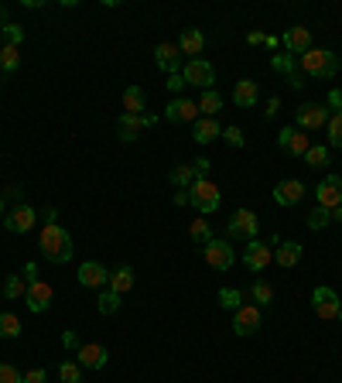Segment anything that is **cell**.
Masks as SVG:
<instances>
[{
  "label": "cell",
  "instance_id": "cell-24",
  "mask_svg": "<svg viewBox=\"0 0 342 383\" xmlns=\"http://www.w3.org/2000/svg\"><path fill=\"white\" fill-rule=\"evenodd\" d=\"M257 100H261V89H257L254 79H239L237 86H233V103L237 106H254Z\"/></svg>",
  "mask_w": 342,
  "mask_h": 383
},
{
  "label": "cell",
  "instance_id": "cell-43",
  "mask_svg": "<svg viewBox=\"0 0 342 383\" xmlns=\"http://www.w3.org/2000/svg\"><path fill=\"white\" fill-rule=\"evenodd\" d=\"M0 34H7V45H18V48H21V41H25V31H21V25H7Z\"/></svg>",
  "mask_w": 342,
  "mask_h": 383
},
{
  "label": "cell",
  "instance_id": "cell-42",
  "mask_svg": "<svg viewBox=\"0 0 342 383\" xmlns=\"http://www.w3.org/2000/svg\"><path fill=\"white\" fill-rule=\"evenodd\" d=\"M0 383H25V373H18L11 363H0Z\"/></svg>",
  "mask_w": 342,
  "mask_h": 383
},
{
  "label": "cell",
  "instance_id": "cell-2",
  "mask_svg": "<svg viewBox=\"0 0 342 383\" xmlns=\"http://www.w3.org/2000/svg\"><path fill=\"white\" fill-rule=\"evenodd\" d=\"M298 72L312 79H332L339 72V58L329 48H308L305 55H298Z\"/></svg>",
  "mask_w": 342,
  "mask_h": 383
},
{
  "label": "cell",
  "instance_id": "cell-49",
  "mask_svg": "<svg viewBox=\"0 0 342 383\" xmlns=\"http://www.w3.org/2000/svg\"><path fill=\"white\" fill-rule=\"evenodd\" d=\"M192 171H195V178H206V175H209V161H206V157L192 161Z\"/></svg>",
  "mask_w": 342,
  "mask_h": 383
},
{
  "label": "cell",
  "instance_id": "cell-39",
  "mask_svg": "<svg viewBox=\"0 0 342 383\" xmlns=\"http://www.w3.org/2000/svg\"><path fill=\"white\" fill-rule=\"evenodd\" d=\"M329 223H332V212H329V209L315 205V209L308 212V226H312V230H325Z\"/></svg>",
  "mask_w": 342,
  "mask_h": 383
},
{
  "label": "cell",
  "instance_id": "cell-12",
  "mask_svg": "<svg viewBox=\"0 0 342 383\" xmlns=\"http://www.w3.org/2000/svg\"><path fill=\"white\" fill-rule=\"evenodd\" d=\"M164 120H168V124H195V120H199V103L185 100V96H175V100L164 106Z\"/></svg>",
  "mask_w": 342,
  "mask_h": 383
},
{
  "label": "cell",
  "instance_id": "cell-18",
  "mask_svg": "<svg viewBox=\"0 0 342 383\" xmlns=\"http://www.w3.org/2000/svg\"><path fill=\"white\" fill-rule=\"evenodd\" d=\"M305 199V185L298 178H281L277 185H274V202L284 205V209H291V205H298Z\"/></svg>",
  "mask_w": 342,
  "mask_h": 383
},
{
  "label": "cell",
  "instance_id": "cell-8",
  "mask_svg": "<svg viewBox=\"0 0 342 383\" xmlns=\"http://www.w3.org/2000/svg\"><path fill=\"white\" fill-rule=\"evenodd\" d=\"M294 124L298 130H318L329 124V106H322V103H301L298 110H294Z\"/></svg>",
  "mask_w": 342,
  "mask_h": 383
},
{
  "label": "cell",
  "instance_id": "cell-26",
  "mask_svg": "<svg viewBox=\"0 0 342 383\" xmlns=\"http://www.w3.org/2000/svg\"><path fill=\"white\" fill-rule=\"evenodd\" d=\"M110 291H117V294H127L133 287V267L131 264H124V267H117V271H110V284H106Z\"/></svg>",
  "mask_w": 342,
  "mask_h": 383
},
{
  "label": "cell",
  "instance_id": "cell-7",
  "mask_svg": "<svg viewBox=\"0 0 342 383\" xmlns=\"http://www.w3.org/2000/svg\"><path fill=\"white\" fill-rule=\"evenodd\" d=\"M202 260L209 264L212 271H230V267L237 264V254H233V247H230L226 240H209V243L202 247Z\"/></svg>",
  "mask_w": 342,
  "mask_h": 383
},
{
  "label": "cell",
  "instance_id": "cell-6",
  "mask_svg": "<svg viewBox=\"0 0 342 383\" xmlns=\"http://www.w3.org/2000/svg\"><path fill=\"white\" fill-rule=\"evenodd\" d=\"M182 79L185 86H195V89H212V82H216V69H212L206 58H188L182 65Z\"/></svg>",
  "mask_w": 342,
  "mask_h": 383
},
{
  "label": "cell",
  "instance_id": "cell-56",
  "mask_svg": "<svg viewBox=\"0 0 342 383\" xmlns=\"http://www.w3.org/2000/svg\"><path fill=\"white\" fill-rule=\"evenodd\" d=\"M7 27V7H0V31Z\"/></svg>",
  "mask_w": 342,
  "mask_h": 383
},
{
  "label": "cell",
  "instance_id": "cell-35",
  "mask_svg": "<svg viewBox=\"0 0 342 383\" xmlns=\"http://www.w3.org/2000/svg\"><path fill=\"white\" fill-rule=\"evenodd\" d=\"M239 305H243V291H237V287H223L219 291V308L223 311H237Z\"/></svg>",
  "mask_w": 342,
  "mask_h": 383
},
{
  "label": "cell",
  "instance_id": "cell-21",
  "mask_svg": "<svg viewBox=\"0 0 342 383\" xmlns=\"http://www.w3.org/2000/svg\"><path fill=\"white\" fill-rule=\"evenodd\" d=\"M281 45L291 51V55H305V51L312 48V31L308 27H288L284 34H281Z\"/></svg>",
  "mask_w": 342,
  "mask_h": 383
},
{
  "label": "cell",
  "instance_id": "cell-34",
  "mask_svg": "<svg viewBox=\"0 0 342 383\" xmlns=\"http://www.w3.org/2000/svg\"><path fill=\"white\" fill-rule=\"evenodd\" d=\"M188 236L195 240V247H206L212 240V226L206 219H192V226H188Z\"/></svg>",
  "mask_w": 342,
  "mask_h": 383
},
{
  "label": "cell",
  "instance_id": "cell-50",
  "mask_svg": "<svg viewBox=\"0 0 342 383\" xmlns=\"http://www.w3.org/2000/svg\"><path fill=\"white\" fill-rule=\"evenodd\" d=\"M21 278H25L27 284H34V281H38V267H34L31 260H27V264H25V271H21Z\"/></svg>",
  "mask_w": 342,
  "mask_h": 383
},
{
  "label": "cell",
  "instance_id": "cell-55",
  "mask_svg": "<svg viewBox=\"0 0 342 383\" xmlns=\"http://www.w3.org/2000/svg\"><path fill=\"white\" fill-rule=\"evenodd\" d=\"M175 202H178V205H188V192H175Z\"/></svg>",
  "mask_w": 342,
  "mask_h": 383
},
{
  "label": "cell",
  "instance_id": "cell-4",
  "mask_svg": "<svg viewBox=\"0 0 342 383\" xmlns=\"http://www.w3.org/2000/svg\"><path fill=\"white\" fill-rule=\"evenodd\" d=\"M226 233H230L233 240H243V243H254V240H257V233H261V223H257V212H250V209H237V212L230 216V223H226Z\"/></svg>",
  "mask_w": 342,
  "mask_h": 383
},
{
  "label": "cell",
  "instance_id": "cell-30",
  "mask_svg": "<svg viewBox=\"0 0 342 383\" xmlns=\"http://www.w3.org/2000/svg\"><path fill=\"white\" fill-rule=\"evenodd\" d=\"M223 110V96L216 93V89H206L202 96H199V117H216Z\"/></svg>",
  "mask_w": 342,
  "mask_h": 383
},
{
  "label": "cell",
  "instance_id": "cell-46",
  "mask_svg": "<svg viewBox=\"0 0 342 383\" xmlns=\"http://www.w3.org/2000/svg\"><path fill=\"white\" fill-rule=\"evenodd\" d=\"M164 86H168V93H182V89H185L182 72H175V76H164Z\"/></svg>",
  "mask_w": 342,
  "mask_h": 383
},
{
  "label": "cell",
  "instance_id": "cell-47",
  "mask_svg": "<svg viewBox=\"0 0 342 383\" xmlns=\"http://www.w3.org/2000/svg\"><path fill=\"white\" fill-rule=\"evenodd\" d=\"M62 346H65V349H72V353H79V346H82V342H79V335H76L72 329H69V332L62 335Z\"/></svg>",
  "mask_w": 342,
  "mask_h": 383
},
{
  "label": "cell",
  "instance_id": "cell-13",
  "mask_svg": "<svg viewBox=\"0 0 342 383\" xmlns=\"http://www.w3.org/2000/svg\"><path fill=\"white\" fill-rule=\"evenodd\" d=\"M277 148L284 154H291V157H305L308 154V134L305 130H298V127H284L281 134H277Z\"/></svg>",
  "mask_w": 342,
  "mask_h": 383
},
{
  "label": "cell",
  "instance_id": "cell-44",
  "mask_svg": "<svg viewBox=\"0 0 342 383\" xmlns=\"http://www.w3.org/2000/svg\"><path fill=\"white\" fill-rule=\"evenodd\" d=\"M325 106H329V113H332V117H342V89H332V93H329V100H325Z\"/></svg>",
  "mask_w": 342,
  "mask_h": 383
},
{
  "label": "cell",
  "instance_id": "cell-52",
  "mask_svg": "<svg viewBox=\"0 0 342 383\" xmlns=\"http://www.w3.org/2000/svg\"><path fill=\"white\" fill-rule=\"evenodd\" d=\"M277 110H281V100H277V96H274V100L267 103V117H274V113H277Z\"/></svg>",
  "mask_w": 342,
  "mask_h": 383
},
{
  "label": "cell",
  "instance_id": "cell-23",
  "mask_svg": "<svg viewBox=\"0 0 342 383\" xmlns=\"http://www.w3.org/2000/svg\"><path fill=\"white\" fill-rule=\"evenodd\" d=\"M206 48V34L199 31V27H185L182 38H178V51L182 55H192V58H199Z\"/></svg>",
  "mask_w": 342,
  "mask_h": 383
},
{
  "label": "cell",
  "instance_id": "cell-20",
  "mask_svg": "<svg viewBox=\"0 0 342 383\" xmlns=\"http://www.w3.org/2000/svg\"><path fill=\"white\" fill-rule=\"evenodd\" d=\"M76 356H79L76 363H79L82 370H103L110 353H106V346H100V342H82Z\"/></svg>",
  "mask_w": 342,
  "mask_h": 383
},
{
  "label": "cell",
  "instance_id": "cell-11",
  "mask_svg": "<svg viewBox=\"0 0 342 383\" xmlns=\"http://www.w3.org/2000/svg\"><path fill=\"white\" fill-rule=\"evenodd\" d=\"M52 301H55V291H52V284L48 281H38L34 284H27V291H25V305L34 311V315H41V311H48L52 308Z\"/></svg>",
  "mask_w": 342,
  "mask_h": 383
},
{
  "label": "cell",
  "instance_id": "cell-36",
  "mask_svg": "<svg viewBox=\"0 0 342 383\" xmlns=\"http://www.w3.org/2000/svg\"><path fill=\"white\" fill-rule=\"evenodd\" d=\"M270 69L281 72V76H294V72H298V58H294V55H274V58H270Z\"/></svg>",
  "mask_w": 342,
  "mask_h": 383
},
{
  "label": "cell",
  "instance_id": "cell-16",
  "mask_svg": "<svg viewBox=\"0 0 342 383\" xmlns=\"http://www.w3.org/2000/svg\"><path fill=\"white\" fill-rule=\"evenodd\" d=\"M243 264H246L254 274H261V271H267V267L274 264V250H270L267 243H261V240H254V243H246V250H243Z\"/></svg>",
  "mask_w": 342,
  "mask_h": 383
},
{
  "label": "cell",
  "instance_id": "cell-1",
  "mask_svg": "<svg viewBox=\"0 0 342 383\" xmlns=\"http://www.w3.org/2000/svg\"><path fill=\"white\" fill-rule=\"evenodd\" d=\"M38 247H41V257L48 260V264H69L72 254H76V247H72V236L65 226H58V223H45L41 226V236H38Z\"/></svg>",
  "mask_w": 342,
  "mask_h": 383
},
{
  "label": "cell",
  "instance_id": "cell-22",
  "mask_svg": "<svg viewBox=\"0 0 342 383\" xmlns=\"http://www.w3.org/2000/svg\"><path fill=\"white\" fill-rule=\"evenodd\" d=\"M216 137H223L219 120H216V117H199V120H195V130H192V141H195V144H212Z\"/></svg>",
  "mask_w": 342,
  "mask_h": 383
},
{
  "label": "cell",
  "instance_id": "cell-3",
  "mask_svg": "<svg viewBox=\"0 0 342 383\" xmlns=\"http://www.w3.org/2000/svg\"><path fill=\"white\" fill-rule=\"evenodd\" d=\"M188 205H195L202 216L216 212V209H219V188H216V181H209V178L192 181V188H188Z\"/></svg>",
  "mask_w": 342,
  "mask_h": 383
},
{
  "label": "cell",
  "instance_id": "cell-25",
  "mask_svg": "<svg viewBox=\"0 0 342 383\" xmlns=\"http://www.w3.org/2000/svg\"><path fill=\"white\" fill-rule=\"evenodd\" d=\"M274 264H277V267H298V264H301V243H294V240L281 243V247L274 250Z\"/></svg>",
  "mask_w": 342,
  "mask_h": 383
},
{
  "label": "cell",
  "instance_id": "cell-9",
  "mask_svg": "<svg viewBox=\"0 0 342 383\" xmlns=\"http://www.w3.org/2000/svg\"><path fill=\"white\" fill-rule=\"evenodd\" d=\"M158 124V117H151V113H140V117H133V113H120V120H117V134H120V141H137L140 134L147 127H154Z\"/></svg>",
  "mask_w": 342,
  "mask_h": 383
},
{
  "label": "cell",
  "instance_id": "cell-45",
  "mask_svg": "<svg viewBox=\"0 0 342 383\" xmlns=\"http://www.w3.org/2000/svg\"><path fill=\"white\" fill-rule=\"evenodd\" d=\"M223 137H226V144H230V148H243V130H239V127H226V130H223Z\"/></svg>",
  "mask_w": 342,
  "mask_h": 383
},
{
  "label": "cell",
  "instance_id": "cell-10",
  "mask_svg": "<svg viewBox=\"0 0 342 383\" xmlns=\"http://www.w3.org/2000/svg\"><path fill=\"white\" fill-rule=\"evenodd\" d=\"M261 325H263V311L254 305V301H250V305H239L237 311H233V332L237 335L261 332Z\"/></svg>",
  "mask_w": 342,
  "mask_h": 383
},
{
  "label": "cell",
  "instance_id": "cell-32",
  "mask_svg": "<svg viewBox=\"0 0 342 383\" xmlns=\"http://www.w3.org/2000/svg\"><path fill=\"white\" fill-rule=\"evenodd\" d=\"M250 298H254V305H257V308H270V305H274V287H270L267 281H254Z\"/></svg>",
  "mask_w": 342,
  "mask_h": 383
},
{
  "label": "cell",
  "instance_id": "cell-54",
  "mask_svg": "<svg viewBox=\"0 0 342 383\" xmlns=\"http://www.w3.org/2000/svg\"><path fill=\"white\" fill-rule=\"evenodd\" d=\"M263 45H267V48H277V45H281V38H274V34H267V38H263Z\"/></svg>",
  "mask_w": 342,
  "mask_h": 383
},
{
  "label": "cell",
  "instance_id": "cell-41",
  "mask_svg": "<svg viewBox=\"0 0 342 383\" xmlns=\"http://www.w3.org/2000/svg\"><path fill=\"white\" fill-rule=\"evenodd\" d=\"M325 130H329V148H342V117H329Z\"/></svg>",
  "mask_w": 342,
  "mask_h": 383
},
{
  "label": "cell",
  "instance_id": "cell-29",
  "mask_svg": "<svg viewBox=\"0 0 342 383\" xmlns=\"http://www.w3.org/2000/svg\"><path fill=\"white\" fill-rule=\"evenodd\" d=\"M25 291H27V281L21 274H7V281H4V298L7 301H21Z\"/></svg>",
  "mask_w": 342,
  "mask_h": 383
},
{
  "label": "cell",
  "instance_id": "cell-40",
  "mask_svg": "<svg viewBox=\"0 0 342 383\" xmlns=\"http://www.w3.org/2000/svg\"><path fill=\"white\" fill-rule=\"evenodd\" d=\"M117 308H120V294L110 291V287H103V291H100V311H103V315H113Z\"/></svg>",
  "mask_w": 342,
  "mask_h": 383
},
{
  "label": "cell",
  "instance_id": "cell-17",
  "mask_svg": "<svg viewBox=\"0 0 342 383\" xmlns=\"http://www.w3.org/2000/svg\"><path fill=\"white\" fill-rule=\"evenodd\" d=\"M154 62H158V69L164 76L182 72V51H178V45H171V41H161L158 48H154Z\"/></svg>",
  "mask_w": 342,
  "mask_h": 383
},
{
  "label": "cell",
  "instance_id": "cell-14",
  "mask_svg": "<svg viewBox=\"0 0 342 383\" xmlns=\"http://www.w3.org/2000/svg\"><path fill=\"white\" fill-rule=\"evenodd\" d=\"M34 219H38V212H34V205L27 202H18L11 212H7V219H4V226L7 233H31L34 230Z\"/></svg>",
  "mask_w": 342,
  "mask_h": 383
},
{
  "label": "cell",
  "instance_id": "cell-33",
  "mask_svg": "<svg viewBox=\"0 0 342 383\" xmlns=\"http://www.w3.org/2000/svg\"><path fill=\"white\" fill-rule=\"evenodd\" d=\"M21 335V318L14 311H0V339H18Z\"/></svg>",
  "mask_w": 342,
  "mask_h": 383
},
{
  "label": "cell",
  "instance_id": "cell-37",
  "mask_svg": "<svg viewBox=\"0 0 342 383\" xmlns=\"http://www.w3.org/2000/svg\"><path fill=\"white\" fill-rule=\"evenodd\" d=\"M329 157H332V154H329V148H322V144H312L308 154H305L308 168H325V164H329Z\"/></svg>",
  "mask_w": 342,
  "mask_h": 383
},
{
  "label": "cell",
  "instance_id": "cell-28",
  "mask_svg": "<svg viewBox=\"0 0 342 383\" xmlns=\"http://www.w3.org/2000/svg\"><path fill=\"white\" fill-rule=\"evenodd\" d=\"M0 69H4V76L21 69V48L18 45H0Z\"/></svg>",
  "mask_w": 342,
  "mask_h": 383
},
{
  "label": "cell",
  "instance_id": "cell-5",
  "mask_svg": "<svg viewBox=\"0 0 342 383\" xmlns=\"http://www.w3.org/2000/svg\"><path fill=\"white\" fill-rule=\"evenodd\" d=\"M312 308H315V315L322 322H342V301L339 294L332 291V287H315V294H312Z\"/></svg>",
  "mask_w": 342,
  "mask_h": 383
},
{
  "label": "cell",
  "instance_id": "cell-51",
  "mask_svg": "<svg viewBox=\"0 0 342 383\" xmlns=\"http://www.w3.org/2000/svg\"><path fill=\"white\" fill-rule=\"evenodd\" d=\"M263 38H267L263 31H250V34H246V45H263Z\"/></svg>",
  "mask_w": 342,
  "mask_h": 383
},
{
  "label": "cell",
  "instance_id": "cell-48",
  "mask_svg": "<svg viewBox=\"0 0 342 383\" xmlns=\"http://www.w3.org/2000/svg\"><path fill=\"white\" fill-rule=\"evenodd\" d=\"M25 383H48V373L38 366V370H27L25 373Z\"/></svg>",
  "mask_w": 342,
  "mask_h": 383
},
{
  "label": "cell",
  "instance_id": "cell-15",
  "mask_svg": "<svg viewBox=\"0 0 342 383\" xmlns=\"http://www.w3.org/2000/svg\"><path fill=\"white\" fill-rule=\"evenodd\" d=\"M315 202L322 209H339L342 205V178L339 175H329V178H322V185L315 188Z\"/></svg>",
  "mask_w": 342,
  "mask_h": 383
},
{
  "label": "cell",
  "instance_id": "cell-31",
  "mask_svg": "<svg viewBox=\"0 0 342 383\" xmlns=\"http://www.w3.org/2000/svg\"><path fill=\"white\" fill-rule=\"evenodd\" d=\"M168 181H171L175 188L188 192V188H192V181H195V171H192V164H178V168H171V171H168Z\"/></svg>",
  "mask_w": 342,
  "mask_h": 383
},
{
  "label": "cell",
  "instance_id": "cell-27",
  "mask_svg": "<svg viewBox=\"0 0 342 383\" xmlns=\"http://www.w3.org/2000/svg\"><path fill=\"white\" fill-rule=\"evenodd\" d=\"M144 106H147V93H144L140 86H127V89H124V113L140 117V113H144Z\"/></svg>",
  "mask_w": 342,
  "mask_h": 383
},
{
  "label": "cell",
  "instance_id": "cell-19",
  "mask_svg": "<svg viewBox=\"0 0 342 383\" xmlns=\"http://www.w3.org/2000/svg\"><path fill=\"white\" fill-rule=\"evenodd\" d=\"M79 284L82 287H89V291H100L110 284V271H106L100 260H86L79 267Z\"/></svg>",
  "mask_w": 342,
  "mask_h": 383
},
{
  "label": "cell",
  "instance_id": "cell-38",
  "mask_svg": "<svg viewBox=\"0 0 342 383\" xmlns=\"http://www.w3.org/2000/svg\"><path fill=\"white\" fill-rule=\"evenodd\" d=\"M82 370L79 363H58V377H62V383H82Z\"/></svg>",
  "mask_w": 342,
  "mask_h": 383
},
{
  "label": "cell",
  "instance_id": "cell-59",
  "mask_svg": "<svg viewBox=\"0 0 342 383\" xmlns=\"http://www.w3.org/2000/svg\"><path fill=\"white\" fill-rule=\"evenodd\" d=\"M339 69H342V62H339Z\"/></svg>",
  "mask_w": 342,
  "mask_h": 383
},
{
  "label": "cell",
  "instance_id": "cell-53",
  "mask_svg": "<svg viewBox=\"0 0 342 383\" xmlns=\"http://www.w3.org/2000/svg\"><path fill=\"white\" fill-rule=\"evenodd\" d=\"M291 79V86H294V89H301V86H305V76H301V72H294V76H288Z\"/></svg>",
  "mask_w": 342,
  "mask_h": 383
},
{
  "label": "cell",
  "instance_id": "cell-57",
  "mask_svg": "<svg viewBox=\"0 0 342 383\" xmlns=\"http://www.w3.org/2000/svg\"><path fill=\"white\" fill-rule=\"evenodd\" d=\"M332 219H336V223H342V205H339V209H332Z\"/></svg>",
  "mask_w": 342,
  "mask_h": 383
},
{
  "label": "cell",
  "instance_id": "cell-58",
  "mask_svg": "<svg viewBox=\"0 0 342 383\" xmlns=\"http://www.w3.org/2000/svg\"><path fill=\"white\" fill-rule=\"evenodd\" d=\"M0 223H4V195H0Z\"/></svg>",
  "mask_w": 342,
  "mask_h": 383
}]
</instances>
